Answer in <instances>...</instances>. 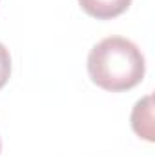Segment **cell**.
Wrapping results in <instances>:
<instances>
[{"instance_id":"cell-3","label":"cell","mask_w":155,"mask_h":156,"mask_svg":"<svg viewBox=\"0 0 155 156\" xmlns=\"http://www.w3.org/2000/svg\"><path fill=\"white\" fill-rule=\"evenodd\" d=\"M78 4L89 16L99 20H110L122 15L130 7L131 0H78Z\"/></svg>"},{"instance_id":"cell-4","label":"cell","mask_w":155,"mask_h":156,"mask_svg":"<svg viewBox=\"0 0 155 156\" xmlns=\"http://www.w3.org/2000/svg\"><path fill=\"white\" fill-rule=\"evenodd\" d=\"M11 75V55L9 49L0 42V89L7 83Z\"/></svg>"},{"instance_id":"cell-1","label":"cell","mask_w":155,"mask_h":156,"mask_svg":"<svg viewBox=\"0 0 155 156\" xmlns=\"http://www.w3.org/2000/svg\"><path fill=\"white\" fill-rule=\"evenodd\" d=\"M146 64L141 49L128 38L108 37L88 55V73L99 87L120 93L133 89L144 78Z\"/></svg>"},{"instance_id":"cell-5","label":"cell","mask_w":155,"mask_h":156,"mask_svg":"<svg viewBox=\"0 0 155 156\" xmlns=\"http://www.w3.org/2000/svg\"><path fill=\"white\" fill-rule=\"evenodd\" d=\"M0 149H2V142H0Z\"/></svg>"},{"instance_id":"cell-2","label":"cell","mask_w":155,"mask_h":156,"mask_svg":"<svg viewBox=\"0 0 155 156\" xmlns=\"http://www.w3.org/2000/svg\"><path fill=\"white\" fill-rule=\"evenodd\" d=\"M131 127L133 131L148 140L153 142L155 140V129H153V96L146 94L144 98H141L131 111Z\"/></svg>"}]
</instances>
